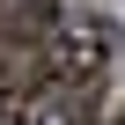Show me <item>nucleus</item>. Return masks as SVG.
Returning <instances> with one entry per match:
<instances>
[{
  "instance_id": "obj_1",
  "label": "nucleus",
  "mask_w": 125,
  "mask_h": 125,
  "mask_svg": "<svg viewBox=\"0 0 125 125\" xmlns=\"http://www.w3.org/2000/svg\"><path fill=\"white\" fill-rule=\"evenodd\" d=\"M110 59H118V30L103 15L52 22V37H44V81H59V88H96L110 74Z\"/></svg>"
}]
</instances>
